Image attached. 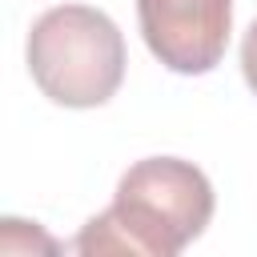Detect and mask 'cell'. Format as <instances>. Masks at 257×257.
<instances>
[{
    "label": "cell",
    "instance_id": "obj_3",
    "mask_svg": "<svg viewBox=\"0 0 257 257\" xmlns=\"http://www.w3.org/2000/svg\"><path fill=\"white\" fill-rule=\"evenodd\" d=\"M149 52L181 76L213 72L229 48L233 0H137Z\"/></svg>",
    "mask_w": 257,
    "mask_h": 257
},
{
    "label": "cell",
    "instance_id": "obj_4",
    "mask_svg": "<svg viewBox=\"0 0 257 257\" xmlns=\"http://www.w3.org/2000/svg\"><path fill=\"white\" fill-rule=\"evenodd\" d=\"M0 249H4V253H24V249H48V253H56V241H52V237H44L40 229H32V233H28V221L4 217Z\"/></svg>",
    "mask_w": 257,
    "mask_h": 257
},
{
    "label": "cell",
    "instance_id": "obj_1",
    "mask_svg": "<svg viewBox=\"0 0 257 257\" xmlns=\"http://www.w3.org/2000/svg\"><path fill=\"white\" fill-rule=\"evenodd\" d=\"M209 177L181 157H145L116 181V197L104 213L88 217L72 253H145L177 257L213 221Z\"/></svg>",
    "mask_w": 257,
    "mask_h": 257
},
{
    "label": "cell",
    "instance_id": "obj_2",
    "mask_svg": "<svg viewBox=\"0 0 257 257\" xmlns=\"http://www.w3.org/2000/svg\"><path fill=\"white\" fill-rule=\"evenodd\" d=\"M28 72L36 88L64 108H96L124 80V36L108 12L56 4L28 28Z\"/></svg>",
    "mask_w": 257,
    "mask_h": 257
},
{
    "label": "cell",
    "instance_id": "obj_5",
    "mask_svg": "<svg viewBox=\"0 0 257 257\" xmlns=\"http://www.w3.org/2000/svg\"><path fill=\"white\" fill-rule=\"evenodd\" d=\"M241 72H245V84L257 96V20L245 28V40H241Z\"/></svg>",
    "mask_w": 257,
    "mask_h": 257
}]
</instances>
